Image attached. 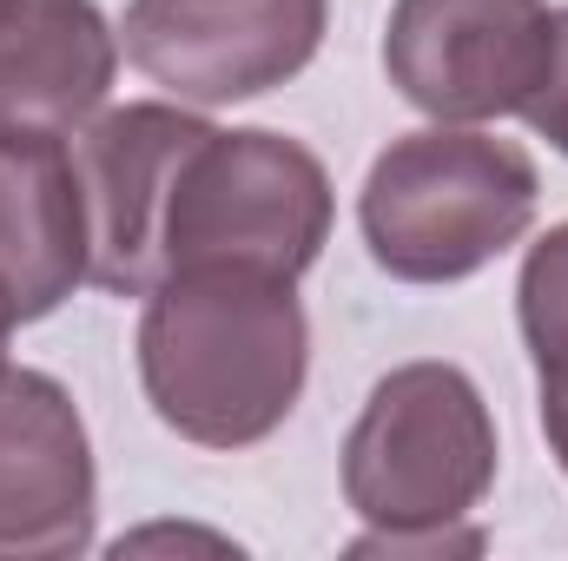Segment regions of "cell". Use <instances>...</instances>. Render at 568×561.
Wrapping results in <instances>:
<instances>
[{"instance_id":"obj_1","label":"cell","mask_w":568,"mask_h":561,"mask_svg":"<svg viewBox=\"0 0 568 561\" xmlns=\"http://www.w3.org/2000/svg\"><path fill=\"white\" fill-rule=\"evenodd\" d=\"M311 324L297 278L185 265L145 290L140 384L165 429L199 449H252L297 410Z\"/></svg>"},{"instance_id":"obj_2","label":"cell","mask_w":568,"mask_h":561,"mask_svg":"<svg viewBox=\"0 0 568 561\" xmlns=\"http://www.w3.org/2000/svg\"><path fill=\"white\" fill-rule=\"evenodd\" d=\"M496 417L463 364H397L344 436V502L364 516L351 555H476V502L496 489Z\"/></svg>"},{"instance_id":"obj_3","label":"cell","mask_w":568,"mask_h":561,"mask_svg":"<svg viewBox=\"0 0 568 561\" xmlns=\"http://www.w3.org/2000/svg\"><path fill=\"white\" fill-rule=\"evenodd\" d=\"M542 205L536 159L476 126H424L390 140L357 192L377 272L397 284H463L496 265Z\"/></svg>"},{"instance_id":"obj_4","label":"cell","mask_w":568,"mask_h":561,"mask_svg":"<svg viewBox=\"0 0 568 561\" xmlns=\"http://www.w3.org/2000/svg\"><path fill=\"white\" fill-rule=\"evenodd\" d=\"M331 238V172L311 145L239 126L205 133L185 152L165 212V272L239 265L304 278Z\"/></svg>"},{"instance_id":"obj_5","label":"cell","mask_w":568,"mask_h":561,"mask_svg":"<svg viewBox=\"0 0 568 561\" xmlns=\"http://www.w3.org/2000/svg\"><path fill=\"white\" fill-rule=\"evenodd\" d=\"M549 0H397L384 27V73L436 126H483L529 106L549 73Z\"/></svg>"},{"instance_id":"obj_6","label":"cell","mask_w":568,"mask_h":561,"mask_svg":"<svg viewBox=\"0 0 568 561\" xmlns=\"http://www.w3.org/2000/svg\"><path fill=\"white\" fill-rule=\"evenodd\" d=\"M331 0H126V60L179 106H232L297 80Z\"/></svg>"},{"instance_id":"obj_7","label":"cell","mask_w":568,"mask_h":561,"mask_svg":"<svg viewBox=\"0 0 568 561\" xmlns=\"http://www.w3.org/2000/svg\"><path fill=\"white\" fill-rule=\"evenodd\" d=\"M212 133V120L133 100L113 113H93L73 133V172L87 198V284L113 297H145L165 278V212L185 152Z\"/></svg>"},{"instance_id":"obj_8","label":"cell","mask_w":568,"mask_h":561,"mask_svg":"<svg viewBox=\"0 0 568 561\" xmlns=\"http://www.w3.org/2000/svg\"><path fill=\"white\" fill-rule=\"evenodd\" d=\"M93 442L73 390L47 370H0V561L93 549Z\"/></svg>"},{"instance_id":"obj_9","label":"cell","mask_w":568,"mask_h":561,"mask_svg":"<svg viewBox=\"0 0 568 561\" xmlns=\"http://www.w3.org/2000/svg\"><path fill=\"white\" fill-rule=\"evenodd\" d=\"M87 284V198L67 133H0V297L20 324Z\"/></svg>"},{"instance_id":"obj_10","label":"cell","mask_w":568,"mask_h":561,"mask_svg":"<svg viewBox=\"0 0 568 561\" xmlns=\"http://www.w3.org/2000/svg\"><path fill=\"white\" fill-rule=\"evenodd\" d=\"M120 73L93 0H0V133H80Z\"/></svg>"},{"instance_id":"obj_11","label":"cell","mask_w":568,"mask_h":561,"mask_svg":"<svg viewBox=\"0 0 568 561\" xmlns=\"http://www.w3.org/2000/svg\"><path fill=\"white\" fill-rule=\"evenodd\" d=\"M516 324L542 390H568V218L529 245L516 278Z\"/></svg>"},{"instance_id":"obj_12","label":"cell","mask_w":568,"mask_h":561,"mask_svg":"<svg viewBox=\"0 0 568 561\" xmlns=\"http://www.w3.org/2000/svg\"><path fill=\"white\" fill-rule=\"evenodd\" d=\"M523 120H529V133H536V140H549V145L568 159V7H556V47H549V73H542V86L529 93Z\"/></svg>"},{"instance_id":"obj_13","label":"cell","mask_w":568,"mask_h":561,"mask_svg":"<svg viewBox=\"0 0 568 561\" xmlns=\"http://www.w3.org/2000/svg\"><path fill=\"white\" fill-rule=\"evenodd\" d=\"M13 324H20V317H13V304L0 297V370H7V337H13Z\"/></svg>"}]
</instances>
